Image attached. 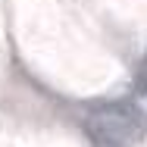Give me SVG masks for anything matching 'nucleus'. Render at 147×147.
Listing matches in <instances>:
<instances>
[{
    "label": "nucleus",
    "mask_w": 147,
    "mask_h": 147,
    "mask_svg": "<svg viewBox=\"0 0 147 147\" xmlns=\"http://www.w3.org/2000/svg\"><path fill=\"white\" fill-rule=\"evenodd\" d=\"M138 113L125 103H103L88 116V131L100 147H122L135 131Z\"/></svg>",
    "instance_id": "1"
}]
</instances>
